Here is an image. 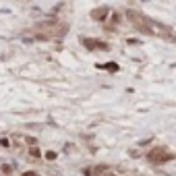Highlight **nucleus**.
<instances>
[{
    "instance_id": "obj_1",
    "label": "nucleus",
    "mask_w": 176,
    "mask_h": 176,
    "mask_svg": "<svg viewBox=\"0 0 176 176\" xmlns=\"http://www.w3.org/2000/svg\"><path fill=\"white\" fill-rule=\"evenodd\" d=\"M147 158H149V162H153V164H162V162H168L172 155H170L164 147H155V149H151V151H149V155H147Z\"/></svg>"
},
{
    "instance_id": "obj_2",
    "label": "nucleus",
    "mask_w": 176,
    "mask_h": 176,
    "mask_svg": "<svg viewBox=\"0 0 176 176\" xmlns=\"http://www.w3.org/2000/svg\"><path fill=\"white\" fill-rule=\"evenodd\" d=\"M83 44L87 48H102V50H108V46L102 44V42H93V40H83Z\"/></svg>"
},
{
    "instance_id": "obj_3",
    "label": "nucleus",
    "mask_w": 176,
    "mask_h": 176,
    "mask_svg": "<svg viewBox=\"0 0 176 176\" xmlns=\"http://www.w3.org/2000/svg\"><path fill=\"white\" fill-rule=\"evenodd\" d=\"M106 13H108V10H106V8H97V10H93V13H91V15H93V19H97V21H102V19H104V15H106Z\"/></svg>"
},
{
    "instance_id": "obj_4",
    "label": "nucleus",
    "mask_w": 176,
    "mask_h": 176,
    "mask_svg": "<svg viewBox=\"0 0 176 176\" xmlns=\"http://www.w3.org/2000/svg\"><path fill=\"white\" fill-rule=\"evenodd\" d=\"M104 68H108V71H116V68H118V66H116V64H114V62H110V64H104Z\"/></svg>"
},
{
    "instance_id": "obj_5",
    "label": "nucleus",
    "mask_w": 176,
    "mask_h": 176,
    "mask_svg": "<svg viewBox=\"0 0 176 176\" xmlns=\"http://www.w3.org/2000/svg\"><path fill=\"white\" fill-rule=\"evenodd\" d=\"M46 158H48V160H54V158H56V153H54V151H48V153H46Z\"/></svg>"
},
{
    "instance_id": "obj_6",
    "label": "nucleus",
    "mask_w": 176,
    "mask_h": 176,
    "mask_svg": "<svg viewBox=\"0 0 176 176\" xmlns=\"http://www.w3.org/2000/svg\"><path fill=\"white\" fill-rule=\"evenodd\" d=\"M2 172L8 174V172H13V168H10V166H2Z\"/></svg>"
},
{
    "instance_id": "obj_7",
    "label": "nucleus",
    "mask_w": 176,
    "mask_h": 176,
    "mask_svg": "<svg viewBox=\"0 0 176 176\" xmlns=\"http://www.w3.org/2000/svg\"><path fill=\"white\" fill-rule=\"evenodd\" d=\"M23 176H40V174H38V172H25Z\"/></svg>"
},
{
    "instance_id": "obj_8",
    "label": "nucleus",
    "mask_w": 176,
    "mask_h": 176,
    "mask_svg": "<svg viewBox=\"0 0 176 176\" xmlns=\"http://www.w3.org/2000/svg\"><path fill=\"white\" fill-rule=\"evenodd\" d=\"M106 176H114V174H106Z\"/></svg>"
}]
</instances>
